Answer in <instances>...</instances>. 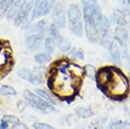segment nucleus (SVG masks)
Wrapping results in <instances>:
<instances>
[{
  "mask_svg": "<svg viewBox=\"0 0 130 129\" xmlns=\"http://www.w3.org/2000/svg\"><path fill=\"white\" fill-rule=\"evenodd\" d=\"M102 19V10L98 2L93 5L83 6L85 34L89 41L93 43L100 41V26Z\"/></svg>",
  "mask_w": 130,
  "mask_h": 129,
  "instance_id": "1",
  "label": "nucleus"
},
{
  "mask_svg": "<svg viewBox=\"0 0 130 129\" xmlns=\"http://www.w3.org/2000/svg\"><path fill=\"white\" fill-rule=\"evenodd\" d=\"M129 88V82L127 76L119 68L113 67L111 77L102 92L114 100H121L127 96Z\"/></svg>",
  "mask_w": 130,
  "mask_h": 129,
  "instance_id": "2",
  "label": "nucleus"
},
{
  "mask_svg": "<svg viewBox=\"0 0 130 129\" xmlns=\"http://www.w3.org/2000/svg\"><path fill=\"white\" fill-rule=\"evenodd\" d=\"M69 24L71 32L77 37L83 36V24L82 21L81 11L78 6L72 4L68 8Z\"/></svg>",
  "mask_w": 130,
  "mask_h": 129,
  "instance_id": "3",
  "label": "nucleus"
},
{
  "mask_svg": "<svg viewBox=\"0 0 130 129\" xmlns=\"http://www.w3.org/2000/svg\"><path fill=\"white\" fill-rule=\"evenodd\" d=\"M23 96H24V100L29 105L37 110H38V111L42 112V113L49 114L56 111L53 105L48 103L41 97H39L38 95H37L36 94L32 93L28 89H25L23 92Z\"/></svg>",
  "mask_w": 130,
  "mask_h": 129,
  "instance_id": "4",
  "label": "nucleus"
},
{
  "mask_svg": "<svg viewBox=\"0 0 130 129\" xmlns=\"http://www.w3.org/2000/svg\"><path fill=\"white\" fill-rule=\"evenodd\" d=\"M56 0H36L31 17L37 18L47 15Z\"/></svg>",
  "mask_w": 130,
  "mask_h": 129,
  "instance_id": "5",
  "label": "nucleus"
},
{
  "mask_svg": "<svg viewBox=\"0 0 130 129\" xmlns=\"http://www.w3.org/2000/svg\"><path fill=\"white\" fill-rule=\"evenodd\" d=\"M44 35L38 33H31L28 34L26 37V46L30 51H37L41 48L43 42Z\"/></svg>",
  "mask_w": 130,
  "mask_h": 129,
  "instance_id": "6",
  "label": "nucleus"
},
{
  "mask_svg": "<svg viewBox=\"0 0 130 129\" xmlns=\"http://www.w3.org/2000/svg\"><path fill=\"white\" fill-rule=\"evenodd\" d=\"M32 5H33L32 0L25 1V3L23 5L22 7H21L18 15H17L15 19H14V23H15V24L17 26H20L21 24L26 20L29 13H30L31 9H32Z\"/></svg>",
  "mask_w": 130,
  "mask_h": 129,
  "instance_id": "7",
  "label": "nucleus"
},
{
  "mask_svg": "<svg viewBox=\"0 0 130 129\" xmlns=\"http://www.w3.org/2000/svg\"><path fill=\"white\" fill-rule=\"evenodd\" d=\"M53 16V24L57 27L58 30L63 29L66 25V18L63 13V9L60 4H58L54 9Z\"/></svg>",
  "mask_w": 130,
  "mask_h": 129,
  "instance_id": "8",
  "label": "nucleus"
},
{
  "mask_svg": "<svg viewBox=\"0 0 130 129\" xmlns=\"http://www.w3.org/2000/svg\"><path fill=\"white\" fill-rule=\"evenodd\" d=\"M114 38L121 48H127L128 42V32L125 28L118 26L115 30Z\"/></svg>",
  "mask_w": 130,
  "mask_h": 129,
  "instance_id": "9",
  "label": "nucleus"
},
{
  "mask_svg": "<svg viewBox=\"0 0 130 129\" xmlns=\"http://www.w3.org/2000/svg\"><path fill=\"white\" fill-rule=\"evenodd\" d=\"M115 4L116 5V9L118 13L124 17L126 22H130V10L127 7V4L125 3L124 0H115Z\"/></svg>",
  "mask_w": 130,
  "mask_h": 129,
  "instance_id": "10",
  "label": "nucleus"
},
{
  "mask_svg": "<svg viewBox=\"0 0 130 129\" xmlns=\"http://www.w3.org/2000/svg\"><path fill=\"white\" fill-rule=\"evenodd\" d=\"M108 49V51H109L112 61L114 62L115 64L120 65L121 63V54L120 49H119L118 44L116 43V42L113 41Z\"/></svg>",
  "mask_w": 130,
  "mask_h": 129,
  "instance_id": "11",
  "label": "nucleus"
},
{
  "mask_svg": "<svg viewBox=\"0 0 130 129\" xmlns=\"http://www.w3.org/2000/svg\"><path fill=\"white\" fill-rule=\"evenodd\" d=\"M25 1H26V0H15V2H14V3L12 4V5L10 6L9 11H8L7 14H6V16H7L8 20L10 21V20L15 19V17L17 16V15H18V11L20 10L23 5L25 3Z\"/></svg>",
  "mask_w": 130,
  "mask_h": 129,
  "instance_id": "12",
  "label": "nucleus"
},
{
  "mask_svg": "<svg viewBox=\"0 0 130 129\" xmlns=\"http://www.w3.org/2000/svg\"><path fill=\"white\" fill-rule=\"evenodd\" d=\"M45 27H46V21L42 20L39 22L36 23L33 25L30 26L28 28V34H31V33H38V34H43L45 32Z\"/></svg>",
  "mask_w": 130,
  "mask_h": 129,
  "instance_id": "13",
  "label": "nucleus"
},
{
  "mask_svg": "<svg viewBox=\"0 0 130 129\" xmlns=\"http://www.w3.org/2000/svg\"><path fill=\"white\" fill-rule=\"evenodd\" d=\"M49 33H50V36L53 39L54 43H55L56 46H58V44L63 40V37L61 36L59 31H58V28L54 24H51L50 25Z\"/></svg>",
  "mask_w": 130,
  "mask_h": 129,
  "instance_id": "14",
  "label": "nucleus"
},
{
  "mask_svg": "<svg viewBox=\"0 0 130 129\" xmlns=\"http://www.w3.org/2000/svg\"><path fill=\"white\" fill-rule=\"evenodd\" d=\"M35 94L37 95H38L39 97H41L43 100H44L45 101H47L48 103L51 104V105H56V100L54 99V97L52 96L51 95L47 92L44 89H42V88H36L35 89Z\"/></svg>",
  "mask_w": 130,
  "mask_h": 129,
  "instance_id": "15",
  "label": "nucleus"
},
{
  "mask_svg": "<svg viewBox=\"0 0 130 129\" xmlns=\"http://www.w3.org/2000/svg\"><path fill=\"white\" fill-rule=\"evenodd\" d=\"M75 113L82 119H88L94 115V111L90 107H79L75 109Z\"/></svg>",
  "mask_w": 130,
  "mask_h": 129,
  "instance_id": "16",
  "label": "nucleus"
},
{
  "mask_svg": "<svg viewBox=\"0 0 130 129\" xmlns=\"http://www.w3.org/2000/svg\"><path fill=\"white\" fill-rule=\"evenodd\" d=\"M15 2V0H1L0 1V18H3L6 16L9 11L10 6Z\"/></svg>",
  "mask_w": 130,
  "mask_h": 129,
  "instance_id": "17",
  "label": "nucleus"
},
{
  "mask_svg": "<svg viewBox=\"0 0 130 129\" xmlns=\"http://www.w3.org/2000/svg\"><path fill=\"white\" fill-rule=\"evenodd\" d=\"M51 58H52L51 55L46 53V52H43V53H37L34 56L35 62H37L38 64H41V65L50 62V60H51Z\"/></svg>",
  "mask_w": 130,
  "mask_h": 129,
  "instance_id": "18",
  "label": "nucleus"
},
{
  "mask_svg": "<svg viewBox=\"0 0 130 129\" xmlns=\"http://www.w3.org/2000/svg\"><path fill=\"white\" fill-rule=\"evenodd\" d=\"M0 95H3V96L17 95V91L15 88H12L10 85L3 84L0 86Z\"/></svg>",
  "mask_w": 130,
  "mask_h": 129,
  "instance_id": "19",
  "label": "nucleus"
},
{
  "mask_svg": "<svg viewBox=\"0 0 130 129\" xmlns=\"http://www.w3.org/2000/svg\"><path fill=\"white\" fill-rule=\"evenodd\" d=\"M123 127H124V121L121 119L115 118L108 122L105 129H123Z\"/></svg>",
  "mask_w": 130,
  "mask_h": 129,
  "instance_id": "20",
  "label": "nucleus"
},
{
  "mask_svg": "<svg viewBox=\"0 0 130 129\" xmlns=\"http://www.w3.org/2000/svg\"><path fill=\"white\" fill-rule=\"evenodd\" d=\"M83 70H84V75L87 77H89L91 80H95L96 77V73H97V70H96V68L94 65H91V64H88L86 65L84 68H83Z\"/></svg>",
  "mask_w": 130,
  "mask_h": 129,
  "instance_id": "21",
  "label": "nucleus"
},
{
  "mask_svg": "<svg viewBox=\"0 0 130 129\" xmlns=\"http://www.w3.org/2000/svg\"><path fill=\"white\" fill-rule=\"evenodd\" d=\"M31 72H32V74L34 76H37V77L40 78L43 81L46 73H47V68L45 66H37V67H34V68L31 70Z\"/></svg>",
  "mask_w": 130,
  "mask_h": 129,
  "instance_id": "22",
  "label": "nucleus"
},
{
  "mask_svg": "<svg viewBox=\"0 0 130 129\" xmlns=\"http://www.w3.org/2000/svg\"><path fill=\"white\" fill-rule=\"evenodd\" d=\"M32 75V72H31L30 69L29 68H20L18 71V76H19L21 79H24V80H27L28 81L30 77Z\"/></svg>",
  "mask_w": 130,
  "mask_h": 129,
  "instance_id": "23",
  "label": "nucleus"
},
{
  "mask_svg": "<svg viewBox=\"0 0 130 129\" xmlns=\"http://www.w3.org/2000/svg\"><path fill=\"white\" fill-rule=\"evenodd\" d=\"M58 49H60V51L62 52H69L70 50V48H71V43L70 41L66 40V39L63 38L61 43L58 44Z\"/></svg>",
  "mask_w": 130,
  "mask_h": 129,
  "instance_id": "24",
  "label": "nucleus"
},
{
  "mask_svg": "<svg viewBox=\"0 0 130 129\" xmlns=\"http://www.w3.org/2000/svg\"><path fill=\"white\" fill-rule=\"evenodd\" d=\"M113 20H114V22L115 24H118V26H121V27H123L127 24L124 17L121 15H120L119 13H115L114 15H113Z\"/></svg>",
  "mask_w": 130,
  "mask_h": 129,
  "instance_id": "25",
  "label": "nucleus"
},
{
  "mask_svg": "<svg viewBox=\"0 0 130 129\" xmlns=\"http://www.w3.org/2000/svg\"><path fill=\"white\" fill-rule=\"evenodd\" d=\"M5 121L7 122L8 124L10 123V124H17L19 122V119H18L17 116L15 115H12V114H6V115H4L3 116V119Z\"/></svg>",
  "mask_w": 130,
  "mask_h": 129,
  "instance_id": "26",
  "label": "nucleus"
},
{
  "mask_svg": "<svg viewBox=\"0 0 130 129\" xmlns=\"http://www.w3.org/2000/svg\"><path fill=\"white\" fill-rule=\"evenodd\" d=\"M34 129H56L51 125L46 124V123H41V122H35L32 125Z\"/></svg>",
  "mask_w": 130,
  "mask_h": 129,
  "instance_id": "27",
  "label": "nucleus"
},
{
  "mask_svg": "<svg viewBox=\"0 0 130 129\" xmlns=\"http://www.w3.org/2000/svg\"><path fill=\"white\" fill-rule=\"evenodd\" d=\"M28 82H30L31 85H33V86H38V85H40L41 83L43 82V81H42L40 78H38L37 76H36L32 74L30 79L28 80Z\"/></svg>",
  "mask_w": 130,
  "mask_h": 129,
  "instance_id": "28",
  "label": "nucleus"
},
{
  "mask_svg": "<svg viewBox=\"0 0 130 129\" xmlns=\"http://www.w3.org/2000/svg\"><path fill=\"white\" fill-rule=\"evenodd\" d=\"M74 58H78L79 60H83L84 59V54H83V51L82 49H75V54H74Z\"/></svg>",
  "mask_w": 130,
  "mask_h": 129,
  "instance_id": "29",
  "label": "nucleus"
},
{
  "mask_svg": "<svg viewBox=\"0 0 130 129\" xmlns=\"http://www.w3.org/2000/svg\"><path fill=\"white\" fill-rule=\"evenodd\" d=\"M11 129H30V128H29L25 124L18 122V123L13 125V126H12Z\"/></svg>",
  "mask_w": 130,
  "mask_h": 129,
  "instance_id": "30",
  "label": "nucleus"
},
{
  "mask_svg": "<svg viewBox=\"0 0 130 129\" xmlns=\"http://www.w3.org/2000/svg\"><path fill=\"white\" fill-rule=\"evenodd\" d=\"M8 126H9V124L4 120H2L0 123V129H8Z\"/></svg>",
  "mask_w": 130,
  "mask_h": 129,
  "instance_id": "31",
  "label": "nucleus"
},
{
  "mask_svg": "<svg viewBox=\"0 0 130 129\" xmlns=\"http://www.w3.org/2000/svg\"><path fill=\"white\" fill-rule=\"evenodd\" d=\"M123 129H130V121H128V120L124 121V127H123Z\"/></svg>",
  "mask_w": 130,
  "mask_h": 129,
  "instance_id": "32",
  "label": "nucleus"
},
{
  "mask_svg": "<svg viewBox=\"0 0 130 129\" xmlns=\"http://www.w3.org/2000/svg\"><path fill=\"white\" fill-rule=\"evenodd\" d=\"M1 120H0V123H1Z\"/></svg>",
  "mask_w": 130,
  "mask_h": 129,
  "instance_id": "33",
  "label": "nucleus"
},
{
  "mask_svg": "<svg viewBox=\"0 0 130 129\" xmlns=\"http://www.w3.org/2000/svg\"><path fill=\"white\" fill-rule=\"evenodd\" d=\"M0 1H1V0H0Z\"/></svg>",
  "mask_w": 130,
  "mask_h": 129,
  "instance_id": "34",
  "label": "nucleus"
}]
</instances>
